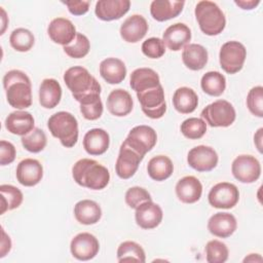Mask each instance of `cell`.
Returning a JSON list of instances; mask_svg holds the SVG:
<instances>
[{"label": "cell", "instance_id": "1", "mask_svg": "<svg viewBox=\"0 0 263 263\" xmlns=\"http://www.w3.org/2000/svg\"><path fill=\"white\" fill-rule=\"evenodd\" d=\"M8 104L22 110L32 105V85L28 75L21 70H10L3 77Z\"/></svg>", "mask_w": 263, "mask_h": 263}, {"label": "cell", "instance_id": "2", "mask_svg": "<svg viewBox=\"0 0 263 263\" xmlns=\"http://www.w3.org/2000/svg\"><path fill=\"white\" fill-rule=\"evenodd\" d=\"M72 176L78 185L91 190H102L110 181V173L107 167L90 158L76 161L72 167Z\"/></svg>", "mask_w": 263, "mask_h": 263}, {"label": "cell", "instance_id": "3", "mask_svg": "<svg viewBox=\"0 0 263 263\" xmlns=\"http://www.w3.org/2000/svg\"><path fill=\"white\" fill-rule=\"evenodd\" d=\"M64 81L73 98L80 104L83 101L101 95V85L87 69L74 66L64 73Z\"/></svg>", "mask_w": 263, "mask_h": 263}, {"label": "cell", "instance_id": "4", "mask_svg": "<svg viewBox=\"0 0 263 263\" xmlns=\"http://www.w3.org/2000/svg\"><path fill=\"white\" fill-rule=\"evenodd\" d=\"M194 14L201 32L205 35L216 36L225 29V15L215 2L208 0L199 1L195 6Z\"/></svg>", "mask_w": 263, "mask_h": 263}, {"label": "cell", "instance_id": "5", "mask_svg": "<svg viewBox=\"0 0 263 263\" xmlns=\"http://www.w3.org/2000/svg\"><path fill=\"white\" fill-rule=\"evenodd\" d=\"M50 134L60 140L66 148H71L78 141V122L74 115L66 111L52 114L47 121Z\"/></svg>", "mask_w": 263, "mask_h": 263}, {"label": "cell", "instance_id": "6", "mask_svg": "<svg viewBox=\"0 0 263 263\" xmlns=\"http://www.w3.org/2000/svg\"><path fill=\"white\" fill-rule=\"evenodd\" d=\"M201 118L212 127L230 126L235 118V109L226 100H217L204 107L201 111Z\"/></svg>", "mask_w": 263, "mask_h": 263}, {"label": "cell", "instance_id": "7", "mask_svg": "<svg viewBox=\"0 0 263 263\" xmlns=\"http://www.w3.org/2000/svg\"><path fill=\"white\" fill-rule=\"evenodd\" d=\"M141 109L144 114L151 119L161 118L166 111V103L164 99V90L161 84L137 92Z\"/></svg>", "mask_w": 263, "mask_h": 263}, {"label": "cell", "instance_id": "8", "mask_svg": "<svg viewBox=\"0 0 263 263\" xmlns=\"http://www.w3.org/2000/svg\"><path fill=\"white\" fill-rule=\"evenodd\" d=\"M247 58L245 45L238 41H227L220 48L219 62L221 68L228 74L239 72Z\"/></svg>", "mask_w": 263, "mask_h": 263}, {"label": "cell", "instance_id": "9", "mask_svg": "<svg viewBox=\"0 0 263 263\" xmlns=\"http://www.w3.org/2000/svg\"><path fill=\"white\" fill-rule=\"evenodd\" d=\"M123 142L139 154L145 156V154L151 151L156 145L157 135L154 128L151 126L137 125L129 130L126 139Z\"/></svg>", "mask_w": 263, "mask_h": 263}, {"label": "cell", "instance_id": "10", "mask_svg": "<svg viewBox=\"0 0 263 263\" xmlns=\"http://www.w3.org/2000/svg\"><path fill=\"white\" fill-rule=\"evenodd\" d=\"M233 177L245 184L254 183L260 178L261 164L259 160L252 155H238L231 164Z\"/></svg>", "mask_w": 263, "mask_h": 263}, {"label": "cell", "instance_id": "11", "mask_svg": "<svg viewBox=\"0 0 263 263\" xmlns=\"http://www.w3.org/2000/svg\"><path fill=\"white\" fill-rule=\"evenodd\" d=\"M208 199L216 209H232L239 200V191L234 184L221 182L212 187Z\"/></svg>", "mask_w": 263, "mask_h": 263}, {"label": "cell", "instance_id": "12", "mask_svg": "<svg viewBox=\"0 0 263 263\" xmlns=\"http://www.w3.org/2000/svg\"><path fill=\"white\" fill-rule=\"evenodd\" d=\"M100 250L98 238L88 233L81 232L75 235L70 243V251L72 256L79 261H88L93 259Z\"/></svg>", "mask_w": 263, "mask_h": 263}, {"label": "cell", "instance_id": "13", "mask_svg": "<svg viewBox=\"0 0 263 263\" xmlns=\"http://www.w3.org/2000/svg\"><path fill=\"white\" fill-rule=\"evenodd\" d=\"M143 158L144 156L139 154L123 142L119 148V154L115 163V171L117 176L123 180L132 178L137 172Z\"/></svg>", "mask_w": 263, "mask_h": 263}, {"label": "cell", "instance_id": "14", "mask_svg": "<svg viewBox=\"0 0 263 263\" xmlns=\"http://www.w3.org/2000/svg\"><path fill=\"white\" fill-rule=\"evenodd\" d=\"M218 154L210 146L199 145L192 148L187 155L188 164L197 172H210L218 164Z\"/></svg>", "mask_w": 263, "mask_h": 263}, {"label": "cell", "instance_id": "15", "mask_svg": "<svg viewBox=\"0 0 263 263\" xmlns=\"http://www.w3.org/2000/svg\"><path fill=\"white\" fill-rule=\"evenodd\" d=\"M15 175L20 184L26 187H33L41 181L43 166L37 159L26 158L17 164Z\"/></svg>", "mask_w": 263, "mask_h": 263}, {"label": "cell", "instance_id": "16", "mask_svg": "<svg viewBox=\"0 0 263 263\" xmlns=\"http://www.w3.org/2000/svg\"><path fill=\"white\" fill-rule=\"evenodd\" d=\"M148 23L141 14L128 16L120 26V36L128 43H137L142 40L148 32Z\"/></svg>", "mask_w": 263, "mask_h": 263}, {"label": "cell", "instance_id": "17", "mask_svg": "<svg viewBox=\"0 0 263 263\" xmlns=\"http://www.w3.org/2000/svg\"><path fill=\"white\" fill-rule=\"evenodd\" d=\"M162 210L152 200L141 203L135 213L136 223L143 229H153L162 221Z\"/></svg>", "mask_w": 263, "mask_h": 263}, {"label": "cell", "instance_id": "18", "mask_svg": "<svg viewBox=\"0 0 263 263\" xmlns=\"http://www.w3.org/2000/svg\"><path fill=\"white\" fill-rule=\"evenodd\" d=\"M47 34L54 43L66 46L74 40L77 32L75 26L70 20L57 17L49 23Z\"/></svg>", "mask_w": 263, "mask_h": 263}, {"label": "cell", "instance_id": "19", "mask_svg": "<svg viewBox=\"0 0 263 263\" xmlns=\"http://www.w3.org/2000/svg\"><path fill=\"white\" fill-rule=\"evenodd\" d=\"M130 7L128 0H100L96 3L95 13L98 18L110 22L121 18Z\"/></svg>", "mask_w": 263, "mask_h": 263}, {"label": "cell", "instance_id": "20", "mask_svg": "<svg viewBox=\"0 0 263 263\" xmlns=\"http://www.w3.org/2000/svg\"><path fill=\"white\" fill-rule=\"evenodd\" d=\"M191 40V30L183 23H176L167 27L162 35V41L171 50L178 51L184 48Z\"/></svg>", "mask_w": 263, "mask_h": 263}, {"label": "cell", "instance_id": "21", "mask_svg": "<svg viewBox=\"0 0 263 263\" xmlns=\"http://www.w3.org/2000/svg\"><path fill=\"white\" fill-rule=\"evenodd\" d=\"M236 228V219L230 213H216L208 221L209 231L217 237L227 238L235 232Z\"/></svg>", "mask_w": 263, "mask_h": 263}, {"label": "cell", "instance_id": "22", "mask_svg": "<svg viewBox=\"0 0 263 263\" xmlns=\"http://www.w3.org/2000/svg\"><path fill=\"white\" fill-rule=\"evenodd\" d=\"M176 195L184 203L198 201L202 194V185L194 176H186L176 184Z\"/></svg>", "mask_w": 263, "mask_h": 263}, {"label": "cell", "instance_id": "23", "mask_svg": "<svg viewBox=\"0 0 263 263\" xmlns=\"http://www.w3.org/2000/svg\"><path fill=\"white\" fill-rule=\"evenodd\" d=\"M134 102L128 91L122 88L112 90L107 98L108 111L117 117L128 115L133 110Z\"/></svg>", "mask_w": 263, "mask_h": 263}, {"label": "cell", "instance_id": "24", "mask_svg": "<svg viewBox=\"0 0 263 263\" xmlns=\"http://www.w3.org/2000/svg\"><path fill=\"white\" fill-rule=\"evenodd\" d=\"M34 117L27 111L11 112L5 119V128L16 136H26L34 129Z\"/></svg>", "mask_w": 263, "mask_h": 263}, {"label": "cell", "instance_id": "25", "mask_svg": "<svg viewBox=\"0 0 263 263\" xmlns=\"http://www.w3.org/2000/svg\"><path fill=\"white\" fill-rule=\"evenodd\" d=\"M110 145L109 134L103 128H91L83 138V148L90 155L104 154Z\"/></svg>", "mask_w": 263, "mask_h": 263}, {"label": "cell", "instance_id": "26", "mask_svg": "<svg viewBox=\"0 0 263 263\" xmlns=\"http://www.w3.org/2000/svg\"><path fill=\"white\" fill-rule=\"evenodd\" d=\"M184 1L155 0L151 2L150 13L157 22H165L177 17L183 10Z\"/></svg>", "mask_w": 263, "mask_h": 263}, {"label": "cell", "instance_id": "27", "mask_svg": "<svg viewBox=\"0 0 263 263\" xmlns=\"http://www.w3.org/2000/svg\"><path fill=\"white\" fill-rule=\"evenodd\" d=\"M100 74L107 83L118 84L126 76V67L117 58H107L100 64Z\"/></svg>", "mask_w": 263, "mask_h": 263}, {"label": "cell", "instance_id": "28", "mask_svg": "<svg viewBox=\"0 0 263 263\" xmlns=\"http://www.w3.org/2000/svg\"><path fill=\"white\" fill-rule=\"evenodd\" d=\"M208 60V50L200 44L189 43L183 48L182 61L184 65L192 71H199L203 69Z\"/></svg>", "mask_w": 263, "mask_h": 263}, {"label": "cell", "instance_id": "29", "mask_svg": "<svg viewBox=\"0 0 263 263\" xmlns=\"http://www.w3.org/2000/svg\"><path fill=\"white\" fill-rule=\"evenodd\" d=\"M62 99V87L53 78L43 79L39 87V103L43 108L52 109Z\"/></svg>", "mask_w": 263, "mask_h": 263}, {"label": "cell", "instance_id": "30", "mask_svg": "<svg viewBox=\"0 0 263 263\" xmlns=\"http://www.w3.org/2000/svg\"><path fill=\"white\" fill-rule=\"evenodd\" d=\"M74 216L80 224L92 225L100 221L102 209L99 203L93 200L82 199L75 204Z\"/></svg>", "mask_w": 263, "mask_h": 263}, {"label": "cell", "instance_id": "31", "mask_svg": "<svg viewBox=\"0 0 263 263\" xmlns=\"http://www.w3.org/2000/svg\"><path fill=\"white\" fill-rule=\"evenodd\" d=\"M160 84L158 74L150 68H139L132 72L129 85L136 91L140 92Z\"/></svg>", "mask_w": 263, "mask_h": 263}, {"label": "cell", "instance_id": "32", "mask_svg": "<svg viewBox=\"0 0 263 263\" xmlns=\"http://www.w3.org/2000/svg\"><path fill=\"white\" fill-rule=\"evenodd\" d=\"M173 105L179 113L189 114L196 109L198 105V97L192 88L182 86L174 92Z\"/></svg>", "mask_w": 263, "mask_h": 263}, {"label": "cell", "instance_id": "33", "mask_svg": "<svg viewBox=\"0 0 263 263\" xmlns=\"http://www.w3.org/2000/svg\"><path fill=\"white\" fill-rule=\"evenodd\" d=\"M147 172L152 180L161 182L172 176L174 164L170 157L165 155H157L148 161Z\"/></svg>", "mask_w": 263, "mask_h": 263}, {"label": "cell", "instance_id": "34", "mask_svg": "<svg viewBox=\"0 0 263 263\" xmlns=\"http://www.w3.org/2000/svg\"><path fill=\"white\" fill-rule=\"evenodd\" d=\"M200 86L206 95L219 97L226 88V78L218 71H210L201 77Z\"/></svg>", "mask_w": 263, "mask_h": 263}, {"label": "cell", "instance_id": "35", "mask_svg": "<svg viewBox=\"0 0 263 263\" xmlns=\"http://www.w3.org/2000/svg\"><path fill=\"white\" fill-rule=\"evenodd\" d=\"M1 193V214H4L6 211H11L18 208L24 199L22 191L13 186L8 184H3L0 186Z\"/></svg>", "mask_w": 263, "mask_h": 263}, {"label": "cell", "instance_id": "36", "mask_svg": "<svg viewBox=\"0 0 263 263\" xmlns=\"http://www.w3.org/2000/svg\"><path fill=\"white\" fill-rule=\"evenodd\" d=\"M118 262L136 261L144 263L146 261V255L143 248L136 241L126 240L119 245L117 249Z\"/></svg>", "mask_w": 263, "mask_h": 263}, {"label": "cell", "instance_id": "37", "mask_svg": "<svg viewBox=\"0 0 263 263\" xmlns=\"http://www.w3.org/2000/svg\"><path fill=\"white\" fill-rule=\"evenodd\" d=\"M9 43L14 50L26 52L33 47L35 43V37L30 30L25 28H17L11 32L9 36Z\"/></svg>", "mask_w": 263, "mask_h": 263}, {"label": "cell", "instance_id": "38", "mask_svg": "<svg viewBox=\"0 0 263 263\" xmlns=\"http://www.w3.org/2000/svg\"><path fill=\"white\" fill-rule=\"evenodd\" d=\"M21 141L24 148L32 153H38L42 151L47 143L45 133L38 127H34V129H32L29 134L23 136Z\"/></svg>", "mask_w": 263, "mask_h": 263}, {"label": "cell", "instance_id": "39", "mask_svg": "<svg viewBox=\"0 0 263 263\" xmlns=\"http://www.w3.org/2000/svg\"><path fill=\"white\" fill-rule=\"evenodd\" d=\"M181 133L189 140H198L206 133V123L202 118L190 117L181 123Z\"/></svg>", "mask_w": 263, "mask_h": 263}, {"label": "cell", "instance_id": "40", "mask_svg": "<svg viewBox=\"0 0 263 263\" xmlns=\"http://www.w3.org/2000/svg\"><path fill=\"white\" fill-rule=\"evenodd\" d=\"M65 53L73 59L84 58L90 49V43L88 38L82 33H77L74 40L63 47Z\"/></svg>", "mask_w": 263, "mask_h": 263}, {"label": "cell", "instance_id": "41", "mask_svg": "<svg viewBox=\"0 0 263 263\" xmlns=\"http://www.w3.org/2000/svg\"><path fill=\"white\" fill-rule=\"evenodd\" d=\"M229 251L227 246L218 240H210L205 246V259L209 263H224L227 261Z\"/></svg>", "mask_w": 263, "mask_h": 263}, {"label": "cell", "instance_id": "42", "mask_svg": "<svg viewBox=\"0 0 263 263\" xmlns=\"http://www.w3.org/2000/svg\"><path fill=\"white\" fill-rule=\"evenodd\" d=\"M247 107L249 111L257 116L263 117V87L258 85L250 89L247 96Z\"/></svg>", "mask_w": 263, "mask_h": 263}, {"label": "cell", "instance_id": "43", "mask_svg": "<svg viewBox=\"0 0 263 263\" xmlns=\"http://www.w3.org/2000/svg\"><path fill=\"white\" fill-rule=\"evenodd\" d=\"M125 202L126 204L132 208V209H137L141 203L148 201V200H152L150 193L143 187H139V186H135L132 187L129 189H127V191L125 192Z\"/></svg>", "mask_w": 263, "mask_h": 263}, {"label": "cell", "instance_id": "44", "mask_svg": "<svg viewBox=\"0 0 263 263\" xmlns=\"http://www.w3.org/2000/svg\"><path fill=\"white\" fill-rule=\"evenodd\" d=\"M142 51L150 59H159L165 52V45L162 39L158 37H151L143 42Z\"/></svg>", "mask_w": 263, "mask_h": 263}, {"label": "cell", "instance_id": "45", "mask_svg": "<svg viewBox=\"0 0 263 263\" xmlns=\"http://www.w3.org/2000/svg\"><path fill=\"white\" fill-rule=\"evenodd\" d=\"M103 103L100 98L91 100L87 103L80 104V112L87 120H97L103 114Z\"/></svg>", "mask_w": 263, "mask_h": 263}, {"label": "cell", "instance_id": "46", "mask_svg": "<svg viewBox=\"0 0 263 263\" xmlns=\"http://www.w3.org/2000/svg\"><path fill=\"white\" fill-rule=\"evenodd\" d=\"M16 151L13 144L5 140L0 141V164L7 165L15 159Z\"/></svg>", "mask_w": 263, "mask_h": 263}, {"label": "cell", "instance_id": "47", "mask_svg": "<svg viewBox=\"0 0 263 263\" xmlns=\"http://www.w3.org/2000/svg\"><path fill=\"white\" fill-rule=\"evenodd\" d=\"M63 3L68 7L70 13L74 15H83L89 9V1H81V0H70L63 1Z\"/></svg>", "mask_w": 263, "mask_h": 263}, {"label": "cell", "instance_id": "48", "mask_svg": "<svg viewBox=\"0 0 263 263\" xmlns=\"http://www.w3.org/2000/svg\"><path fill=\"white\" fill-rule=\"evenodd\" d=\"M11 249V240L10 237L5 233L4 229H2V239H1V252L0 257L3 258Z\"/></svg>", "mask_w": 263, "mask_h": 263}, {"label": "cell", "instance_id": "49", "mask_svg": "<svg viewBox=\"0 0 263 263\" xmlns=\"http://www.w3.org/2000/svg\"><path fill=\"white\" fill-rule=\"evenodd\" d=\"M234 3L239 6L241 9H245V10H251L253 8H255L256 6L259 5L260 3V0H235Z\"/></svg>", "mask_w": 263, "mask_h": 263}, {"label": "cell", "instance_id": "50", "mask_svg": "<svg viewBox=\"0 0 263 263\" xmlns=\"http://www.w3.org/2000/svg\"><path fill=\"white\" fill-rule=\"evenodd\" d=\"M262 133H263V128L260 127L254 136V143H255V145H256V147H257V149L260 153L262 152V138H263Z\"/></svg>", "mask_w": 263, "mask_h": 263}, {"label": "cell", "instance_id": "51", "mask_svg": "<svg viewBox=\"0 0 263 263\" xmlns=\"http://www.w3.org/2000/svg\"><path fill=\"white\" fill-rule=\"evenodd\" d=\"M262 257L259 254H250L245 259L243 262H262Z\"/></svg>", "mask_w": 263, "mask_h": 263}, {"label": "cell", "instance_id": "52", "mask_svg": "<svg viewBox=\"0 0 263 263\" xmlns=\"http://www.w3.org/2000/svg\"><path fill=\"white\" fill-rule=\"evenodd\" d=\"M0 10H1V22H2V29H1V35L4 33V31H5V28H6V25L8 24V17L6 16V12H5V10L2 8V7H0Z\"/></svg>", "mask_w": 263, "mask_h": 263}]
</instances>
